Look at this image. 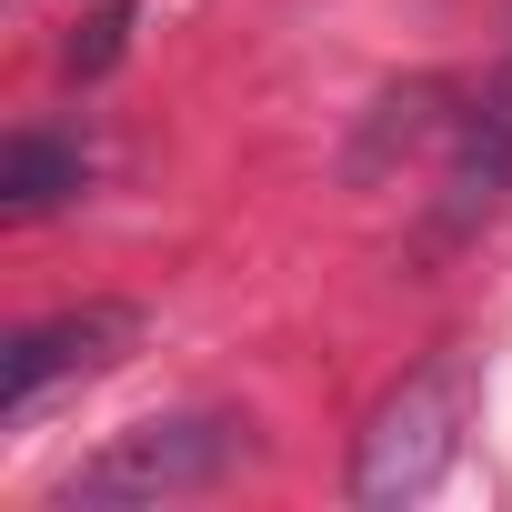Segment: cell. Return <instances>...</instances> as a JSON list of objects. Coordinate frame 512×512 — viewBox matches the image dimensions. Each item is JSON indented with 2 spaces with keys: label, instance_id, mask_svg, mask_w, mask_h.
Segmentation results:
<instances>
[{
  "label": "cell",
  "instance_id": "cell-1",
  "mask_svg": "<svg viewBox=\"0 0 512 512\" xmlns=\"http://www.w3.org/2000/svg\"><path fill=\"white\" fill-rule=\"evenodd\" d=\"M472 352H432L422 372H402L382 402H372V422H362V452H352V502H372V512H392V502H422L442 472H452V452H462V432H472Z\"/></svg>",
  "mask_w": 512,
  "mask_h": 512
},
{
  "label": "cell",
  "instance_id": "cell-2",
  "mask_svg": "<svg viewBox=\"0 0 512 512\" xmlns=\"http://www.w3.org/2000/svg\"><path fill=\"white\" fill-rule=\"evenodd\" d=\"M251 452V432L231 412H171V422H131L111 432L71 482H61V512H131V502H181V492H211L231 462Z\"/></svg>",
  "mask_w": 512,
  "mask_h": 512
},
{
  "label": "cell",
  "instance_id": "cell-3",
  "mask_svg": "<svg viewBox=\"0 0 512 512\" xmlns=\"http://www.w3.org/2000/svg\"><path fill=\"white\" fill-rule=\"evenodd\" d=\"M131 342H141V312H131V302H81V312H61V322H31L11 352H0V412L21 422L51 382H71V372L91 382V372H111Z\"/></svg>",
  "mask_w": 512,
  "mask_h": 512
},
{
  "label": "cell",
  "instance_id": "cell-4",
  "mask_svg": "<svg viewBox=\"0 0 512 512\" xmlns=\"http://www.w3.org/2000/svg\"><path fill=\"white\" fill-rule=\"evenodd\" d=\"M502 191H512V81H492L482 101H472V121H462V151H452V171H442V241H462V231H482L492 211H502Z\"/></svg>",
  "mask_w": 512,
  "mask_h": 512
},
{
  "label": "cell",
  "instance_id": "cell-5",
  "mask_svg": "<svg viewBox=\"0 0 512 512\" xmlns=\"http://www.w3.org/2000/svg\"><path fill=\"white\" fill-rule=\"evenodd\" d=\"M81 181H91L81 141H51V131H21L11 151H0V201H11V211H51V201H71Z\"/></svg>",
  "mask_w": 512,
  "mask_h": 512
},
{
  "label": "cell",
  "instance_id": "cell-6",
  "mask_svg": "<svg viewBox=\"0 0 512 512\" xmlns=\"http://www.w3.org/2000/svg\"><path fill=\"white\" fill-rule=\"evenodd\" d=\"M121 41H131V0H101V11L61 41V71H71V81H101V71L121 61Z\"/></svg>",
  "mask_w": 512,
  "mask_h": 512
}]
</instances>
